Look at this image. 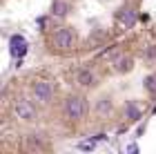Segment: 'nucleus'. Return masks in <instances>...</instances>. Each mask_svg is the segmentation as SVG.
<instances>
[{
	"label": "nucleus",
	"instance_id": "obj_17",
	"mask_svg": "<svg viewBox=\"0 0 156 154\" xmlns=\"http://www.w3.org/2000/svg\"><path fill=\"white\" fill-rule=\"evenodd\" d=\"M140 148H138V143H129L127 145V154H138Z\"/></svg>",
	"mask_w": 156,
	"mask_h": 154
},
{
	"label": "nucleus",
	"instance_id": "obj_9",
	"mask_svg": "<svg viewBox=\"0 0 156 154\" xmlns=\"http://www.w3.org/2000/svg\"><path fill=\"white\" fill-rule=\"evenodd\" d=\"M76 83L80 87H91L96 83V76L89 67H83V69H78V74H76Z\"/></svg>",
	"mask_w": 156,
	"mask_h": 154
},
{
	"label": "nucleus",
	"instance_id": "obj_8",
	"mask_svg": "<svg viewBox=\"0 0 156 154\" xmlns=\"http://www.w3.org/2000/svg\"><path fill=\"white\" fill-rule=\"evenodd\" d=\"M125 118L129 123H138L140 118H143V109H140V105H136L134 101H127L125 103Z\"/></svg>",
	"mask_w": 156,
	"mask_h": 154
},
{
	"label": "nucleus",
	"instance_id": "obj_6",
	"mask_svg": "<svg viewBox=\"0 0 156 154\" xmlns=\"http://www.w3.org/2000/svg\"><path fill=\"white\" fill-rule=\"evenodd\" d=\"M27 49H29V45H27V40L20 36V34H13V36L9 38V54L13 56V58H23V56L27 54Z\"/></svg>",
	"mask_w": 156,
	"mask_h": 154
},
{
	"label": "nucleus",
	"instance_id": "obj_11",
	"mask_svg": "<svg viewBox=\"0 0 156 154\" xmlns=\"http://www.w3.org/2000/svg\"><path fill=\"white\" fill-rule=\"evenodd\" d=\"M51 13L56 18H65L69 13V2L67 0H54L51 2Z\"/></svg>",
	"mask_w": 156,
	"mask_h": 154
},
{
	"label": "nucleus",
	"instance_id": "obj_7",
	"mask_svg": "<svg viewBox=\"0 0 156 154\" xmlns=\"http://www.w3.org/2000/svg\"><path fill=\"white\" fill-rule=\"evenodd\" d=\"M112 67H114L116 74H127V72H132V67H134V58L129 54H118L116 58L112 60Z\"/></svg>",
	"mask_w": 156,
	"mask_h": 154
},
{
	"label": "nucleus",
	"instance_id": "obj_4",
	"mask_svg": "<svg viewBox=\"0 0 156 154\" xmlns=\"http://www.w3.org/2000/svg\"><path fill=\"white\" fill-rule=\"evenodd\" d=\"M31 94H34V101L36 103H42V105H47V103H51L54 98V85L49 81H34V85H31Z\"/></svg>",
	"mask_w": 156,
	"mask_h": 154
},
{
	"label": "nucleus",
	"instance_id": "obj_10",
	"mask_svg": "<svg viewBox=\"0 0 156 154\" xmlns=\"http://www.w3.org/2000/svg\"><path fill=\"white\" fill-rule=\"evenodd\" d=\"M25 148L29 152H42L47 145L38 138V134H29V136H25Z\"/></svg>",
	"mask_w": 156,
	"mask_h": 154
},
{
	"label": "nucleus",
	"instance_id": "obj_1",
	"mask_svg": "<svg viewBox=\"0 0 156 154\" xmlns=\"http://www.w3.org/2000/svg\"><path fill=\"white\" fill-rule=\"evenodd\" d=\"M51 45L58 52H69L76 45V34L72 27H56L51 34Z\"/></svg>",
	"mask_w": 156,
	"mask_h": 154
},
{
	"label": "nucleus",
	"instance_id": "obj_2",
	"mask_svg": "<svg viewBox=\"0 0 156 154\" xmlns=\"http://www.w3.org/2000/svg\"><path fill=\"white\" fill-rule=\"evenodd\" d=\"M85 114H87V98H85V96L74 94L65 101V116L67 118L80 121V118H85Z\"/></svg>",
	"mask_w": 156,
	"mask_h": 154
},
{
	"label": "nucleus",
	"instance_id": "obj_12",
	"mask_svg": "<svg viewBox=\"0 0 156 154\" xmlns=\"http://www.w3.org/2000/svg\"><path fill=\"white\" fill-rule=\"evenodd\" d=\"M143 87H145V92L150 94L152 98H156V74H147V76H145Z\"/></svg>",
	"mask_w": 156,
	"mask_h": 154
},
{
	"label": "nucleus",
	"instance_id": "obj_15",
	"mask_svg": "<svg viewBox=\"0 0 156 154\" xmlns=\"http://www.w3.org/2000/svg\"><path fill=\"white\" fill-rule=\"evenodd\" d=\"M109 107H112L109 98H103V101H98V103H96V112H109Z\"/></svg>",
	"mask_w": 156,
	"mask_h": 154
},
{
	"label": "nucleus",
	"instance_id": "obj_13",
	"mask_svg": "<svg viewBox=\"0 0 156 154\" xmlns=\"http://www.w3.org/2000/svg\"><path fill=\"white\" fill-rule=\"evenodd\" d=\"M143 56H145V60L147 63H154L156 60V45L152 43V45H147L145 49H143Z\"/></svg>",
	"mask_w": 156,
	"mask_h": 154
},
{
	"label": "nucleus",
	"instance_id": "obj_19",
	"mask_svg": "<svg viewBox=\"0 0 156 154\" xmlns=\"http://www.w3.org/2000/svg\"><path fill=\"white\" fill-rule=\"evenodd\" d=\"M152 112H154V114H156V105H154V107H152Z\"/></svg>",
	"mask_w": 156,
	"mask_h": 154
},
{
	"label": "nucleus",
	"instance_id": "obj_3",
	"mask_svg": "<svg viewBox=\"0 0 156 154\" xmlns=\"http://www.w3.org/2000/svg\"><path fill=\"white\" fill-rule=\"evenodd\" d=\"M13 114H16V118H20V121H36L38 109H36V105H34V101L20 96V98H16V103H13Z\"/></svg>",
	"mask_w": 156,
	"mask_h": 154
},
{
	"label": "nucleus",
	"instance_id": "obj_5",
	"mask_svg": "<svg viewBox=\"0 0 156 154\" xmlns=\"http://www.w3.org/2000/svg\"><path fill=\"white\" fill-rule=\"evenodd\" d=\"M114 20L123 27V29H132L138 20V11L134 7H120V9L114 13Z\"/></svg>",
	"mask_w": 156,
	"mask_h": 154
},
{
	"label": "nucleus",
	"instance_id": "obj_14",
	"mask_svg": "<svg viewBox=\"0 0 156 154\" xmlns=\"http://www.w3.org/2000/svg\"><path fill=\"white\" fill-rule=\"evenodd\" d=\"M76 148L80 150V152H94L96 150V141H91V138H89V141H80Z\"/></svg>",
	"mask_w": 156,
	"mask_h": 154
},
{
	"label": "nucleus",
	"instance_id": "obj_16",
	"mask_svg": "<svg viewBox=\"0 0 156 154\" xmlns=\"http://www.w3.org/2000/svg\"><path fill=\"white\" fill-rule=\"evenodd\" d=\"M114 52H118V45H109L105 52H101V54H98V58H107V56H112Z\"/></svg>",
	"mask_w": 156,
	"mask_h": 154
},
{
	"label": "nucleus",
	"instance_id": "obj_18",
	"mask_svg": "<svg viewBox=\"0 0 156 154\" xmlns=\"http://www.w3.org/2000/svg\"><path fill=\"white\" fill-rule=\"evenodd\" d=\"M91 141H96V143L103 141V143H105V141H107V136H105V134H94V136H91Z\"/></svg>",
	"mask_w": 156,
	"mask_h": 154
}]
</instances>
